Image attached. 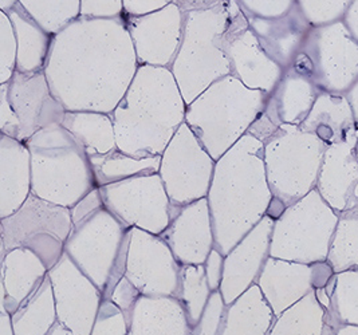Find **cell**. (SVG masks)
I'll return each mask as SVG.
<instances>
[{
    "mask_svg": "<svg viewBox=\"0 0 358 335\" xmlns=\"http://www.w3.org/2000/svg\"><path fill=\"white\" fill-rule=\"evenodd\" d=\"M6 85L8 102L19 121L20 143L26 144L41 130L64 122L65 108L52 96L45 71H15Z\"/></svg>",
    "mask_w": 358,
    "mask_h": 335,
    "instance_id": "cell-16",
    "label": "cell"
},
{
    "mask_svg": "<svg viewBox=\"0 0 358 335\" xmlns=\"http://www.w3.org/2000/svg\"><path fill=\"white\" fill-rule=\"evenodd\" d=\"M3 259L1 307L13 315L30 298L49 275V269L39 256L26 248L8 251Z\"/></svg>",
    "mask_w": 358,
    "mask_h": 335,
    "instance_id": "cell-22",
    "label": "cell"
},
{
    "mask_svg": "<svg viewBox=\"0 0 358 335\" xmlns=\"http://www.w3.org/2000/svg\"><path fill=\"white\" fill-rule=\"evenodd\" d=\"M131 231L102 207L76 224L66 241V255L97 286L103 301L125 276Z\"/></svg>",
    "mask_w": 358,
    "mask_h": 335,
    "instance_id": "cell-4",
    "label": "cell"
},
{
    "mask_svg": "<svg viewBox=\"0 0 358 335\" xmlns=\"http://www.w3.org/2000/svg\"><path fill=\"white\" fill-rule=\"evenodd\" d=\"M128 335H194V327L178 298L141 295L131 313Z\"/></svg>",
    "mask_w": 358,
    "mask_h": 335,
    "instance_id": "cell-23",
    "label": "cell"
},
{
    "mask_svg": "<svg viewBox=\"0 0 358 335\" xmlns=\"http://www.w3.org/2000/svg\"><path fill=\"white\" fill-rule=\"evenodd\" d=\"M263 156L264 144L247 133L215 164L207 200L215 248L223 256L266 216L274 197Z\"/></svg>",
    "mask_w": 358,
    "mask_h": 335,
    "instance_id": "cell-1",
    "label": "cell"
},
{
    "mask_svg": "<svg viewBox=\"0 0 358 335\" xmlns=\"http://www.w3.org/2000/svg\"><path fill=\"white\" fill-rule=\"evenodd\" d=\"M322 92L313 80L287 69L282 80L268 97L263 113L275 127L294 125L301 127Z\"/></svg>",
    "mask_w": 358,
    "mask_h": 335,
    "instance_id": "cell-21",
    "label": "cell"
},
{
    "mask_svg": "<svg viewBox=\"0 0 358 335\" xmlns=\"http://www.w3.org/2000/svg\"><path fill=\"white\" fill-rule=\"evenodd\" d=\"M270 94L259 90H251L234 76H227L212 83L195 101L188 105L185 124L195 133L203 148L211 153L213 160H220L228 148L238 143L248 131L254 121L264 109H242L255 102L267 99Z\"/></svg>",
    "mask_w": 358,
    "mask_h": 335,
    "instance_id": "cell-3",
    "label": "cell"
},
{
    "mask_svg": "<svg viewBox=\"0 0 358 335\" xmlns=\"http://www.w3.org/2000/svg\"><path fill=\"white\" fill-rule=\"evenodd\" d=\"M58 322L74 335H90L102 304L97 286L64 255L49 271Z\"/></svg>",
    "mask_w": 358,
    "mask_h": 335,
    "instance_id": "cell-14",
    "label": "cell"
},
{
    "mask_svg": "<svg viewBox=\"0 0 358 335\" xmlns=\"http://www.w3.org/2000/svg\"><path fill=\"white\" fill-rule=\"evenodd\" d=\"M33 193L31 156L27 145L1 137V219L19 211Z\"/></svg>",
    "mask_w": 358,
    "mask_h": 335,
    "instance_id": "cell-24",
    "label": "cell"
},
{
    "mask_svg": "<svg viewBox=\"0 0 358 335\" xmlns=\"http://www.w3.org/2000/svg\"><path fill=\"white\" fill-rule=\"evenodd\" d=\"M334 273L327 262L303 264L268 256L255 285L278 318L311 291L325 287Z\"/></svg>",
    "mask_w": 358,
    "mask_h": 335,
    "instance_id": "cell-15",
    "label": "cell"
},
{
    "mask_svg": "<svg viewBox=\"0 0 358 335\" xmlns=\"http://www.w3.org/2000/svg\"><path fill=\"white\" fill-rule=\"evenodd\" d=\"M1 335H15L13 330V322H11V315L1 307Z\"/></svg>",
    "mask_w": 358,
    "mask_h": 335,
    "instance_id": "cell-47",
    "label": "cell"
},
{
    "mask_svg": "<svg viewBox=\"0 0 358 335\" xmlns=\"http://www.w3.org/2000/svg\"><path fill=\"white\" fill-rule=\"evenodd\" d=\"M223 267H224L223 254L216 248H213L204 263L207 282L212 292H216L220 290L222 280H223Z\"/></svg>",
    "mask_w": 358,
    "mask_h": 335,
    "instance_id": "cell-43",
    "label": "cell"
},
{
    "mask_svg": "<svg viewBox=\"0 0 358 335\" xmlns=\"http://www.w3.org/2000/svg\"><path fill=\"white\" fill-rule=\"evenodd\" d=\"M301 51L313 64L311 80L322 93L346 94L358 80V43L343 22L311 29Z\"/></svg>",
    "mask_w": 358,
    "mask_h": 335,
    "instance_id": "cell-10",
    "label": "cell"
},
{
    "mask_svg": "<svg viewBox=\"0 0 358 335\" xmlns=\"http://www.w3.org/2000/svg\"><path fill=\"white\" fill-rule=\"evenodd\" d=\"M325 315L314 290L275 318L268 335H322Z\"/></svg>",
    "mask_w": 358,
    "mask_h": 335,
    "instance_id": "cell-32",
    "label": "cell"
},
{
    "mask_svg": "<svg viewBox=\"0 0 358 335\" xmlns=\"http://www.w3.org/2000/svg\"><path fill=\"white\" fill-rule=\"evenodd\" d=\"M226 308L227 306L223 301L220 291L212 292L203 317L194 329V335H220Z\"/></svg>",
    "mask_w": 358,
    "mask_h": 335,
    "instance_id": "cell-39",
    "label": "cell"
},
{
    "mask_svg": "<svg viewBox=\"0 0 358 335\" xmlns=\"http://www.w3.org/2000/svg\"><path fill=\"white\" fill-rule=\"evenodd\" d=\"M124 17L140 62L156 67L172 62L184 30V13L176 1L150 15L131 17L124 14Z\"/></svg>",
    "mask_w": 358,
    "mask_h": 335,
    "instance_id": "cell-17",
    "label": "cell"
},
{
    "mask_svg": "<svg viewBox=\"0 0 358 335\" xmlns=\"http://www.w3.org/2000/svg\"><path fill=\"white\" fill-rule=\"evenodd\" d=\"M336 335H358V326H353V325L341 326Z\"/></svg>",
    "mask_w": 358,
    "mask_h": 335,
    "instance_id": "cell-49",
    "label": "cell"
},
{
    "mask_svg": "<svg viewBox=\"0 0 358 335\" xmlns=\"http://www.w3.org/2000/svg\"><path fill=\"white\" fill-rule=\"evenodd\" d=\"M20 4L35 23L50 35H58L76 17L81 15V1H26Z\"/></svg>",
    "mask_w": 358,
    "mask_h": 335,
    "instance_id": "cell-35",
    "label": "cell"
},
{
    "mask_svg": "<svg viewBox=\"0 0 358 335\" xmlns=\"http://www.w3.org/2000/svg\"><path fill=\"white\" fill-rule=\"evenodd\" d=\"M129 334V322L127 315L108 299L102 301L97 320L94 322L90 335H128Z\"/></svg>",
    "mask_w": 358,
    "mask_h": 335,
    "instance_id": "cell-37",
    "label": "cell"
},
{
    "mask_svg": "<svg viewBox=\"0 0 358 335\" xmlns=\"http://www.w3.org/2000/svg\"><path fill=\"white\" fill-rule=\"evenodd\" d=\"M62 125L89 157L117 149L114 124L102 113L66 112Z\"/></svg>",
    "mask_w": 358,
    "mask_h": 335,
    "instance_id": "cell-29",
    "label": "cell"
},
{
    "mask_svg": "<svg viewBox=\"0 0 358 335\" xmlns=\"http://www.w3.org/2000/svg\"><path fill=\"white\" fill-rule=\"evenodd\" d=\"M358 129L345 141L326 149L315 190L337 213L358 204Z\"/></svg>",
    "mask_w": 358,
    "mask_h": 335,
    "instance_id": "cell-20",
    "label": "cell"
},
{
    "mask_svg": "<svg viewBox=\"0 0 358 335\" xmlns=\"http://www.w3.org/2000/svg\"><path fill=\"white\" fill-rule=\"evenodd\" d=\"M326 262L336 273L358 270V204L340 213Z\"/></svg>",
    "mask_w": 358,
    "mask_h": 335,
    "instance_id": "cell-33",
    "label": "cell"
},
{
    "mask_svg": "<svg viewBox=\"0 0 358 335\" xmlns=\"http://www.w3.org/2000/svg\"><path fill=\"white\" fill-rule=\"evenodd\" d=\"M356 153H357V159H358V141H357V145H356Z\"/></svg>",
    "mask_w": 358,
    "mask_h": 335,
    "instance_id": "cell-50",
    "label": "cell"
},
{
    "mask_svg": "<svg viewBox=\"0 0 358 335\" xmlns=\"http://www.w3.org/2000/svg\"><path fill=\"white\" fill-rule=\"evenodd\" d=\"M6 14L10 17L17 36V71L26 74L43 71L52 43L51 35L35 23L20 1Z\"/></svg>",
    "mask_w": 358,
    "mask_h": 335,
    "instance_id": "cell-27",
    "label": "cell"
},
{
    "mask_svg": "<svg viewBox=\"0 0 358 335\" xmlns=\"http://www.w3.org/2000/svg\"><path fill=\"white\" fill-rule=\"evenodd\" d=\"M74 224L71 209L46 201L34 193L14 215L1 219V257L26 248L51 270L65 255V244Z\"/></svg>",
    "mask_w": 358,
    "mask_h": 335,
    "instance_id": "cell-7",
    "label": "cell"
},
{
    "mask_svg": "<svg viewBox=\"0 0 358 335\" xmlns=\"http://www.w3.org/2000/svg\"><path fill=\"white\" fill-rule=\"evenodd\" d=\"M274 223L275 220L264 216L226 256L223 280L219 290L226 306L234 304L257 283L270 256Z\"/></svg>",
    "mask_w": 358,
    "mask_h": 335,
    "instance_id": "cell-19",
    "label": "cell"
},
{
    "mask_svg": "<svg viewBox=\"0 0 358 335\" xmlns=\"http://www.w3.org/2000/svg\"><path fill=\"white\" fill-rule=\"evenodd\" d=\"M226 6L227 24L219 38V46L229 61L231 73L245 87L271 94L285 70L263 51L238 1H227Z\"/></svg>",
    "mask_w": 358,
    "mask_h": 335,
    "instance_id": "cell-12",
    "label": "cell"
},
{
    "mask_svg": "<svg viewBox=\"0 0 358 335\" xmlns=\"http://www.w3.org/2000/svg\"><path fill=\"white\" fill-rule=\"evenodd\" d=\"M326 149L299 127H279L264 143L263 156L273 196L289 208L315 190Z\"/></svg>",
    "mask_w": 358,
    "mask_h": 335,
    "instance_id": "cell-5",
    "label": "cell"
},
{
    "mask_svg": "<svg viewBox=\"0 0 358 335\" xmlns=\"http://www.w3.org/2000/svg\"><path fill=\"white\" fill-rule=\"evenodd\" d=\"M182 266L162 236L131 231L125 278L144 297H179Z\"/></svg>",
    "mask_w": 358,
    "mask_h": 335,
    "instance_id": "cell-13",
    "label": "cell"
},
{
    "mask_svg": "<svg viewBox=\"0 0 358 335\" xmlns=\"http://www.w3.org/2000/svg\"><path fill=\"white\" fill-rule=\"evenodd\" d=\"M89 159L98 188L131 177L156 175L162 166V156L136 157L121 152L118 148L106 155H96Z\"/></svg>",
    "mask_w": 358,
    "mask_h": 335,
    "instance_id": "cell-31",
    "label": "cell"
},
{
    "mask_svg": "<svg viewBox=\"0 0 358 335\" xmlns=\"http://www.w3.org/2000/svg\"><path fill=\"white\" fill-rule=\"evenodd\" d=\"M338 218L340 213L313 190L275 220L270 256L303 264L326 262Z\"/></svg>",
    "mask_w": 358,
    "mask_h": 335,
    "instance_id": "cell-6",
    "label": "cell"
},
{
    "mask_svg": "<svg viewBox=\"0 0 358 335\" xmlns=\"http://www.w3.org/2000/svg\"><path fill=\"white\" fill-rule=\"evenodd\" d=\"M160 236L181 266H203L215 248L207 197L184 207L172 206L171 223Z\"/></svg>",
    "mask_w": 358,
    "mask_h": 335,
    "instance_id": "cell-18",
    "label": "cell"
},
{
    "mask_svg": "<svg viewBox=\"0 0 358 335\" xmlns=\"http://www.w3.org/2000/svg\"><path fill=\"white\" fill-rule=\"evenodd\" d=\"M48 335H74L70 330H67L64 325H61L59 322H57L54 325V327L50 330Z\"/></svg>",
    "mask_w": 358,
    "mask_h": 335,
    "instance_id": "cell-48",
    "label": "cell"
},
{
    "mask_svg": "<svg viewBox=\"0 0 358 335\" xmlns=\"http://www.w3.org/2000/svg\"><path fill=\"white\" fill-rule=\"evenodd\" d=\"M1 85L8 83L17 71V42L14 26L1 13Z\"/></svg>",
    "mask_w": 358,
    "mask_h": 335,
    "instance_id": "cell-38",
    "label": "cell"
},
{
    "mask_svg": "<svg viewBox=\"0 0 358 335\" xmlns=\"http://www.w3.org/2000/svg\"><path fill=\"white\" fill-rule=\"evenodd\" d=\"M345 96H346V98H348L349 102H350V106H352L353 113H355L356 124H357L358 128V80H356V83L352 86V89H350Z\"/></svg>",
    "mask_w": 358,
    "mask_h": 335,
    "instance_id": "cell-46",
    "label": "cell"
},
{
    "mask_svg": "<svg viewBox=\"0 0 358 335\" xmlns=\"http://www.w3.org/2000/svg\"><path fill=\"white\" fill-rule=\"evenodd\" d=\"M299 128L315 136L327 148L345 141L358 129L349 99L345 94L331 93L318 96Z\"/></svg>",
    "mask_w": 358,
    "mask_h": 335,
    "instance_id": "cell-25",
    "label": "cell"
},
{
    "mask_svg": "<svg viewBox=\"0 0 358 335\" xmlns=\"http://www.w3.org/2000/svg\"><path fill=\"white\" fill-rule=\"evenodd\" d=\"M99 192L105 207L131 228L160 236L171 223L172 204L160 173L131 177Z\"/></svg>",
    "mask_w": 358,
    "mask_h": 335,
    "instance_id": "cell-11",
    "label": "cell"
},
{
    "mask_svg": "<svg viewBox=\"0 0 358 335\" xmlns=\"http://www.w3.org/2000/svg\"><path fill=\"white\" fill-rule=\"evenodd\" d=\"M263 51L283 70L290 69L311 26L298 1H238Z\"/></svg>",
    "mask_w": 358,
    "mask_h": 335,
    "instance_id": "cell-9",
    "label": "cell"
},
{
    "mask_svg": "<svg viewBox=\"0 0 358 335\" xmlns=\"http://www.w3.org/2000/svg\"><path fill=\"white\" fill-rule=\"evenodd\" d=\"M122 1H81V17H115L122 16Z\"/></svg>",
    "mask_w": 358,
    "mask_h": 335,
    "instance_id": "cell-41",
    "label": "cell"
},
{
    "mask_svg": "<svg viewBox=\"0 0 358 335\" xmlns=\"http://www.w3.org/2000/svg\"><path fill=\"white\" fill-rule=\"evenodd\" d=\"M343 23L358 43V1H350Z\"/></svg>",
    "mask_w": 358,
    "mask_h": 335,
    "instance_id": "cell-45",
    "label": "cell"
},
{
    "mask_svg": "<svg viewBox=\"0 0 358 335\" xmlns=\"http://www.w3.org/2000/svg\"><path fill=\"white\" fill-rule=\"evenodd\" d=\"M330 297L324 334L336 335L345 325L358 326V270L337 272L325 286Z\"/></svg>",
    "mask_w": 358,
    "mask_h": 335,
    "instance_id": "cell-28",
    "label": "cell"
},
{
    "mask_svg": "<svg viewBox=\"0 0 358 335\" xmlns=\"http://www.w3.org/2000/svg\"><path fill=\"white\" fill-rule=\"evenodd\" d=\"M171 1H122L125 15L131 17H141V16L150 15L165 8Z\"/></svg>",
    "mask_w": 358,
    "mask_h": 335,
    "instance_id": "cell-44",
    "label": "cell"
},
{
    "mask_svg": "<svg viewBox=\"0 0 358 335\" xmlns=\"http://www.w3.org/2000/svg\"><path fill=\"white\" fill-rule=\"evenodd\" d=\"M102 207H105V204H103L99 188H96L71 208L73 224L76 225V224L81 223L83 219H86L87 216H90L92 213H94L96 211Z\"/></svg>",
    "mask_w": 358,
    "mask_h": 335,
    "instance_id": "cell-42",
    "label": "cell"
},
{
    "mask_svg": "<svg viewBox=\"0 0 358 335\" xmlns=\"http://www.w3.org/2000/svg\"><path fill=\"white\" fill-rule=\"evenodd\" d=\"M275 315L254 285L226 308L220 335H268Z\"/></svg>",
    "mask_w": 358,
    "mask_h": 335,
    "instance_id": "cell-26",
    "label": "cell"
},
{
    "mask_svg": "<svg viewBox=\"0 0 358 335\" xmlns=\"http://www.w3.org/2000/svg\"><path fill=\"white\" fill-rule=\"evenodd\" d=\"M26 145L35 196L71 209L98 188L87 153L62 124L41 130Z\"/></svg>",
    "mask_w": 358,
    "mask_h": 335,
    "instance_id": "cell-2",
    "label": "cell"
},
{
    "mask_svg": "<svg viewBox=\"0 0 358 335\" xmlns=\"http://www.w3.org/2000/svg\"><path fill=\"white\" fill-rule=\"evenodd\" d=\"M184 122L162 156L160 176L172 206L184 207L206 199L215 162Z\"/></svg>",
    "mask_w": 358,
    "mask_h": 335,
    "instance_id": "cell-8",
    "label": "cell"
},
{
    "mask_svg": "<svg viewBox=\"0 0 358 335\" xmlns=\"http://www.w3.org/2000/svg\"><path fill=\"white\" fill-rule=\"evenodd\" d=\"M299 8L311 29L343 22L350 1H298Z\"/></svg>",
    "mask_w": 358,
    "mask_h": 335,
    "instance_id": "cell-36",
    "label": "cell"
},
{
    "mask_svg": "<svg viewBox=\"0 0 358 335\" xmlns=\"http://www.w3.org/2000/svg\"><path fill=\"white\" fill-rule=\"evenodd\" d=\"M15 335H48L58 322L54 290L48 275L43 283L11 315Z\"/></svg>",
    "mask_w": 358,
    "mask_h": 335,
    "instance_id": "cell-30",
    "label": "cell"
},
{
    "mask_svg": "<svg viewBox=\"0 0 358 335\" xmlns=\"http://www.w3.org/2000/svg\"><path fill=\"white\" fill-rule=\"evenodd\" d=\"M206 269L203 266H182L181 286L178 299L185 308L191 326L195 329L211 298Z\"/></svg>",
    "mask_w": 358,
    "mask_h": 335,
    "instance_id": "cell-34",
    "label": "cell"
},
{
    "mask_svg": "<svg viewBox=\"0 0 358 335\" xmlns=\"http://www.w3.org/2000/svg\"><path fill=\"white\" fill-rule=\"evenodd\" d=\"M140 298H141V292L138 291V288L124 276L121 279V282L114 288L110 301L127 315L128 322H129L131 313Z\"/></svg>",
    "mask_w": 358,
    "mask_h": 335,
    "instance_id": "cell-40",
    "label": "cell"
}]
</instances>
